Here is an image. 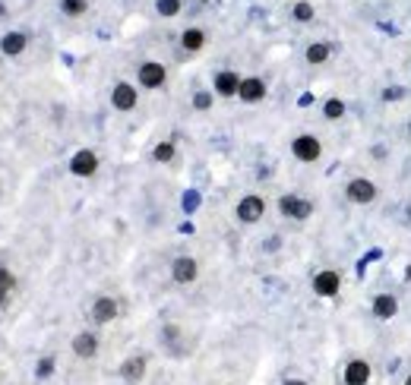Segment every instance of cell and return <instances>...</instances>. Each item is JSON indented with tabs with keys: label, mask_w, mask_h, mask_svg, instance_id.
I'll list each match as a JSON object with an SVG mask.
<instances>
[{
	"label": "cell",
	"mask_w": 411,
	"mask_h": 385,
	"mask_svg": "<svg viewBox=\"0 0 411 385\" xmlns=\"http://www.w3.org/2000/svg\"><path fill=\"white\" fill-rule=\"evenodd\" d=\"M405 385H411V376H408V379H405Z\"/></svg>",
	"instance_id": "cell-31"
},
{
	"label": "cell",
	"mask_w": 411,
	"mask_h": 385,
	"mask_svg": "<svg viewBox=\"0 0 411 385\" xmlns=\"http://www.w3.org/2000/svg\"><path fill=\"white\" fill-rule=\"evenodd\" d=\"M240 79L244 76H237L234 69H221V73H215V95H221V98H234L240 88Z\"/></svg>",
	"instance_id": "cell-11"
},
{
	"label": "cell",
	"mask_w": 411,
	"mask_h": 385,
	"mask_svg": "<svg viewBox=\"0 0 411 385\" xmlns=\"http://www.w3.org/2000/svg\"><path fill=\"white\" fill-rule=\"evenodd\" d=\"M181 48L187 50V54H196V50H202V48H206V32L196 29V25L183 29V35H181Z\"/></svg>",
	"instance_id": "cell-17"
},
{
	"label": "cell",
	"mask_w": 411,
	"mask_h": 385,
	"mask_svg": "<svg viewBox=\"0 0 411 385\" xmlns=\"http://www.w3.org/2000/svg\"><path fill=\"white\" fill-rule=\"evenodd\" d=\"M117 313H120V306H117V300H114V297H98V300L92 303V319L98 322V325L114 322V319H117Z\"/></svg>",
	"instance_id": "cell-12"
},
{
	"label": "cell",
	"mask_w": 411,
	"mask_h": 385,
	"mask_svg": "<svg viewBox=\"0 0 411 385\" xmlns=\"http://www.w3.org/2000/svg\"><path fill=\"white\" fill-rule=\"evenodd\" d=\"M370 309H373V316H377V319H392V316L398 313V300L392 294H379V297H373Z\"/></svg>",
	"instance_id": "cell-16"
},
{
	"label": "cell",
	"mask_w": 411,
	"mask_h": 385,
	"mask_svg": "<svg viewBox=\"0 0 411 385\" xmlns=\"http://www.w3.org/2000/svg\"><path fill=\"white\" fill-rule=\"evenodd\" d=\"M237 98L244 101V104H259V101L266 98V82L259 79V76H244V79H240V88H237Z\"/></svg>",
	"instance_id": "cell-7"
},
{
	"label": "cell",
	"mask_w": 411,
	"mask_h": 385,
	"mask_svg": "<svg viewBox=\"0 0 411 385\" xmlns=\"http://www.w3.org/2000/svg\"><path fill=\"white\" fill-rule=\"evenodd\" d=\"M86 10H89V0H60V13L63 16H70V19L82 16Z\"/></svg>",
	"instance_id": "cell-21"
},
{
	"label": "cell",
	"mask_w": 411,
	"mask_h": 385,
	"mask_svg": "<svg viewBox=\"0 0 411 385\" xmlns=\"http://www.w3.org/2000/svg\"><path fill=\"white\" fill-rule=\"evenodd\" d=\"M51 372V360H41V366H38V376H48Z\"/></svg>",
	"instance_id": "cell-27"
},
{
	"label": "cell",
	"mask_w": 411,
	"mask_h": 385,
	"mask_svg": "<svg viewBox=\"0 0 411 385\" xmlns=\"http://www.w3.org/2000/svg\"><path fill=\"white\" fill-rule=\"evenodd\" d=\"M291 19H294V22H313L316 6L310 4V0H294V6H291Z\"/></svg>",
	"instance_id": "cell-20"
},
{
	"label": "cell",
	"mask_w": 411,
	"mask_h": 385,
	"mask_svg": "<svg viewBox=\"0 0 411 385\" xmlns=\"http://www.w3.org/2000/svg\"><path fill=\"white\" fill-rule=\"evenodd\" d=\"M345 193H348V202H354V205H370V202L377 199V187H373V180H367V177H354L345 187Z\"/></svg>",
	"instance_id": "cell-3"
},
{
	"label": "cell",
	"mask_w": 411,
	"mask_h": 385,
	"mask_svg": "<svg viewBox=\"0 0 411 385\" xmlns=\"http://www.w3.org/2000/svg\"><path fill=\"white\" fill-rule=\"evenodd\" d=\"M322 114H326V120H341V117H345V101H341V98H329L326 104H322Z\"/></svg>",
	"instance_id": "cell-23"
},
{
	"label": "cell",
	"mask_w": 411,
	"mask_h": 385,
	"mask_svg": "<svg viewBox=\"0 0 411 385\" xmlns=\"http://www.w3.org/2000/svg\"><path fill=\"white\" fill-rule=\"evenodd\" d=\"M291 151H294L297 161L313 164V161H320V155H322V142L316 136H310V133H304V136H294V142H291Z\"/></svg>",
	"instance_id": "cell-2"
},
{
	"label": "cell",
	"mask_w": 411,
	"mask_h": 385,
	"mask_svg": "<svg viewBox=\"0 0 411 385\" xmlns=\"http://www.w3.org/2000/svg\"><path fill=\"white\" fill-rule=\"evenodd\" d=\"M98 170V155L92 149H79L73 158H70V174L76 177H92Z\"/></svg>",
	"instance_id": "cell-5"
},
{
	"label": "cell",
	"mask_w": 411,
	"mask_h": 385,
	"mask_svg": "<svg viewBox=\"0 0 411 385\" xmlns=\"http://www.w3.org/2000/svg\"><path fill=\"white\" fill-rule=\"evenodd\" d=\"M181 6H183V0H155L158 16H164V19H174L181 13Z\"/></svg>",
	"instance_id": "cell-22"
},
{
	"label": "cell",
	"mask_w": 411,
	"mask_h": 385,
	"mask_svg": "<svg viewBox=\"0 0 411 385\" xmlns=\"http://www.w3.org/2000/svg\"><path fill=\"white\" fill-rule=\"evenodd\" d=\"M136 101H139L136 86H130V82H117V86H114L111 104L117 107V111H133V107H136Z\"/></svg>",
	"instance_id": "cell-9"
},
{
	"label": "cell",
	"mask_w": 411,
	"mask_h": 385,
	"mask_svg": "<svg viewBox=\"0 0 411 385\" xmlns=\"http://www.w3.org/2000/svg\"><path fill=\"white\" fill-rule=\"evenodd\" d=\"M345 382L348 385H367L370 382V363L367 360H351L345 366Z\"/></svg>",
	"instance_id": "cell-14"
},
{
	"label": "cell",
	"mask_w": 411,
	"mask_h": 385,
	"mask_svg": "<svg viewBox=\"0 0 411 385\" xmlns=\"http://www.w3.org/2000/svg\"><path fill=\"white\" fill-rule=\"evenodd\" d=\"M6 300V290H0V303H4Z\"/></svg>",
	"instance_id": "cell-30"
},
{
	"label": "cell",
	"mask_w": 411,
	"mask_h": 385,
	"mask_svg": "<svg viewBox=\"0 0 411 385\" xmlns=\"http://www.w3.org/2000/svg\"><path fill=\"white\" fill-rule=\"evenodd\" d=\"M152 158H155V161H171V158H174V142H158Z\"/></svg>",
	"instance_id": "cell-24"
},
{
	"label": "cell",
	"mask_w": 411,
	"mask_h": 385,
	"mask_svg": "<svg viewBox=\"0 0 411 385\" xmlns=\"http://www.w3.org/2000/svg\"><path fill=\"white\" fill-rule=\"evenodd\" d=\"M285 385H307V382H304V379H288Z\"/></svg>",
	"instance_id": "cell-28"
},
{
	"label": "cell",
	"mask_w": 411,
	"mask_h": 385,
	"mask_svg": "<svg viewBox=\"0 0 411 385\" xmlns=\"http://www.w3.org/2000/svg\"><path fill=\"white\" fill-rule=\"evenodd\" d=\"M408 133H411V123H408Z\"/></svg>",
	"instance_id": "cell-32"
},
{
	"label": "cell",
	"mask_w": 411,
	"mask_h": 385,
	"mask_svg": "<svg viewBox=\"0 0 411 385\" xmlns=\"http://www.w3.org/2000/svg\"><path fill=\"white\" fill-rule=\"evenodd\" d=\"M120 376H124L126 382H139V379L145 376V357H143V353H136V357H126L124 366H120Z\"/></svg>",
	"instance_id": "cell-18"
},
{
	"label": "cell",
	"mask_w": 411,
	"mask_h": 385,
	"mask_svg": "<svg viewBox=\"0 0 411 385\" xmlns=\"http://www.w3.org/2000/svg\"><path fill=\"white\" fill-rule=\"evenodd\" d=\"M196 275H200V265H196L193 256H177L174 265H171V278L177 284H193Z\"/></svg>",
	"instance_id": "cell-8"
},
{
	"label": "cell",
	"mask_w": 411,
	"mask_h": 385,
	"mask_svg": "<svg viewBox=\"0 0 411 385\" xmlns=\"http://www.w3.org/2000/svg\"><path fill=\"white\" fill-rule=\"evenodd\" d=\"M73 353L76 357H82V360L95 357V353H98V338H95L92 332H79L73 338Z\"/></svg>",
	"instance_id": "cell-15"
},
{
	"label": "cell",
	"mask_w": 411,
	"mask_h": 385,
	"mask_svg": "<svg viewBox=\"0 0 411 385\" xmlns=\"http://www.w3.org/2000/svg\"><path fill=\"white\" fill-rule=\"evenodd\" d=\"M339 288H341V275H339V271H332V269L316 271L313 290H316L320 297H335V294H339Z\"/></svg>",
	"instance_id": "cell-10"
},
{
	"label": "cell",
	"mask_w": 411,
	"mask_h": 385,
	"mask_svg": "<svg viewBox=\"0 0 411 385\" xmlns=\"http://www.w3.org/2000/svg\"><path fill=\"white\" fill-rule=\"evenodd\" d=\"M193 107L196 111H209V107H212V92H196L193 95Z\"/></svg>",
	"instance_id": "cell-25"
},
{
	"label": "cell",
	"mask_w": 411,
	"mask_h": 385,
	"mask_svg": "<svg viewBox=\"0 0 411 385\" xmlns=\"http://www.w3.org/2000/svg\"><path fill=\"white\" fill-rule=\"evenodd\" d=\"M329 57H332V44H329V41H313L307 48V63H313V67L326 63Z\"/></svg>",
	"instance_id": "cell-19"
},
{
	"label": "cell",
	"mask_w": 411,
	"mask_h": 385,
	"mask_svg": "<svg viewBox=\"0 0 411 385\" xmlns=\"http://www.w3.org/2000/svg\"><path fill=\"white\" fill-rule=\"evenodd\" d=\"M25 48H29V35H25V32H6V35L0 38V50H4L6 57H19Z\"/></svg>",
	"instance_id": "cell-13"
},
{
	"label": "cell",
	"mask_w": 411,
	"mask_h": 385,
	"mask_svg": "<svg viewBox=\"0 0 411 385\" xmlns=\"http://www.w3.org/2000/svg\"><path fill=\"white\" fill-rule=\"evenodd\" d=\"M0 290H6V294L13 290V275H10V269H4V265H0Z\"/></svg>",
	"instance_id": "cell-26"
},
{
	"label": "cell",
	"mask_w": 411,
	"mask_h": 385,
	"mask_svg": "<svg viewBox=\"0 0 411 385\" xmlns=\"http://www.w3.org/2000/svg\"><path fill=\"white\" fill-rule=\"evenodd\" d=\"M136 76H139V86L143 88H162L164 79H168V69H164L158 60H145Z\"/></svg>",
	"instance_id": "cell-4"
},
{
	"label": "cell",
	"mask_w": 411,
	"mask_h": 385,
	"mask_svg": "<svg viewBox=\"0 0 411 385\" xmlns=\"http://www.w3.org/2000/svg\"><path fill=\"white\" fill-rule=\"evenodd\" d=\"M278 212H282L285 218L307 221L310 215H313V202H310V199H304V196L288 193V196H282V199H278Z\"/></svg>",
	"instance_id": "cell-1"
},
{
	"label": "cell",
	"mask_w": 411,
	"mask_h": 385,
	"mask_svg": "<svg viewBox=\"0 0 411 385\" xmlns=\"http://www.w3.org/2000/svg\"><path fill=\"white\" fill-rule=\"evenodd\" d=\"M4 16H6V6H4V4H0V19H4Z\"/></svg>",
	"instance_id": "cell-29"
},
{
	"label": "cell",
	"mask_w": 411,
	"mask_h": 385,
	"mask_svg": "<svg viewBox=\"0 0 411 385\" xmlns=\"http://www.w3.org/2000/svg\"><path fill=\"white\" fill-rule=\"evenodd\" d=\"M263 212H266L263 196H244L237 202V221H244V224H256L263 218Z\"/></svg>",
	"instance_id": "cell-6"
}]
</instances>
